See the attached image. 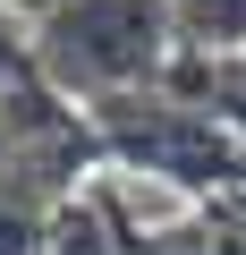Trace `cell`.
<instances>
[{"mask_svg":"<svg viewBox=\"0 0 246 255\" xmlns=\"http://www.w3.org/2000/svg\"><path fill=\"white\" fill-rule=\"evenodd\" d=\"M178 51H212V60H246V0H170Z\"/></svg>","mask_w":246,"mask_h":255,"instance_id":"7a4b0ae2","label":"cell"},{"mask_svg":"<svg viewBox=\"0 0 246 255\" xmlns=\"http://www.w3.org/2000/svg\"><path fill=\"white\" fill-rule=\"evenodd\" d=\"M26 77H34V26H17L0 9V94H17Z\"/></svg>","mask_w":246,"mask_h":255,"instance_id":"3957f363","label":"cell"},{"mask_svg":"<svg viewBox=\"0 0 246 255\" xmlns=\"http://www.w3.org/2000/svg\"><path fill=\"white\" fill-rule=\"evenodd\" d=\"M178 68L170 0H60L34 26V77L77 111H119Z\"/></svg>","mask_w":246,"mask_h":255,"instance_id":"6da1fadb","label":"cell"},{"mask_svg":"<svg viewBox=\"0 0 246 255\" xmlns=\"http://www.w3.org/2000/svg\"><path fill=\"white\" fill-rule=\"evenodd\" d=\"M0 9H9V17H17V26H43V17H51V9H60V0H0Z\"/></svg>","mask_w":246,"mask_h":255,"instance_id":"277c9868","label":"cell"}]
</instances>
